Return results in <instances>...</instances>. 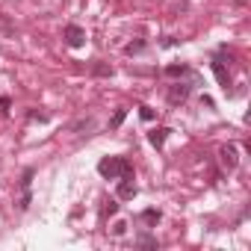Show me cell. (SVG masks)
I'll return each instance as SVG.
<instances>
[{
	"instance_id": "obj_2",
	"label": "cell",
	"mask_w": 251,
	"mask_h": 251,
	"mask_svg": "<svg viewBox=\"0 0 251 251\" xmlns=\"http://www.w3.org/2000/svg\"><path fill=\"white\" fill-rule=\"evenodd\" d=\"M195 80H177V83H172L169 86V92H166V100H169V106H180V103H186L189 98H192V92H195Z\"/></svg>"
},
{
	"instance_id": "obj_8",
	"label": "cell",
	"mask_w": 251,
	"mask_h": 251,
	"mask_svg": "<svg viewBox=\"0 0 251 251\" xmlns=\"http://www.w3.org/2000/svg\"><path fill=\"white\" fill-rule=\"evenodd\" d=\"M139 222L151 230V227H157V225L163 222V213H160L157 207H148V210H142V213H139Z\"/></svg>"
},
{
	"instance_id": "obj_11",
	"label": "cell",
	"mask_w": 251,
	"mask_h": 251,
	"mask_svg": "<svg viewBox=\"0 0 251 251\" xmlns=\"http://www.w3.org/2000/svg\"><path fill=\"white\" fill-rule=\"evenodd\" d=\"M133 242H136L139 248H157V236H151V233H148V227H145V230H139Z\"/></svg>"
},
{
	"instance_id": "obj_7",
	"label": "cell",
	"mask_w": 251,
	"mask_h": 251,
	"mask_svg": "<svg viewBox=\"0 0 251 251\" xmlns=\"http://www.w3.org/2000/svg\"><path fill=\"white\" fill-rule=\"evenodd\" d=\"M219 160H222V166H225V172H233V169L239 166V148H236L233 142H227V145H222V148H219Z\"/></svg>"
},
{
	"instance_id": "obj_14",
	"label": "cell",
	"mask_w": 251,
	"mask_h": 251,
	"mask_svg": "<svg viewBox=\"0 0 251 251\" xmlns=\"http://www.w3.org/2000/svg\"><path fill=\"white\" fill-rule=\"evenodd\" d=\"M124 118H127V109H124V106H121V109H115V115L109 118V130L121 127V121H124Z\"/></svg>"
},
{
	"instance_id": "obj_13",
	"label": "cell",
	"mask_w": 251,
	"mask_h": 251,
	"mask_svg": "<svg viewBox=\"0 0 251 251\" xmlns=\"http://www.w3.org/2000/svg\"><path fill=\"white\" fill-rule=\"evenodd\" d=\"M92 74H95V77H112V74H115V68H112V65H106V62H95V65H92Z\"/></svg>"
},
{
	"instance_id": "obj_6",
	"label": "cell",
	"mask_w": 251,
	"mask_h": 251,
	"mask_svg": "<svg viewBox=\"0 0 251 251\" xmlns=\"http://www.w3.org/2000/svg\"><path fill=\"white\" fill-rule=\"evenodd\" d=\"M163 74H166L169 80H180V77H189V80H195V83L201 86V77H198V74H195V71H192L186 62H172V65H166V68H163Z\"/></svg>"
},
{
	"instance_id": "obj_3",
	"label": "cell",
	"mask_w": 251,
	"mask_h": 251,
	"mask_svg": "<svg viewBox=\"0 0 251 251\" xmlns=\"http://www.w3.org/2000/svg\"><path fill=\"white\" fill-rule=\"evenodd\" d=\"M136 192H139V186H136L133 172H127V175L118 177V186H115V198H118V201H133Z\"/></svg>"
},
{
	"instance_id": "obj_12",
	"label": "cell",
	"mask_w": 251,
	"mask_h": 251,
	"mask_svg": "<svg viewBox=\"0 0 251 251\" xmlns=\"http://www.w3.org/2000/svg\"><path fill=\"white\" fill-rule=\"evenodd\" d=\"M30 204H33V186H21V198H18V210H21V213H27V210H30Z\"/></svg>"
},
{
	"instance_id": "obj_17",
	"label": "cell",
	"mask_w": 251,
	"mask_h": 251,
	"mask_svg": "<svg viewBox=\"0 0 251 251\" xmlns=\"http://www.w3.org/2000/svg\"><path fill=\"white\" fill-rule=\"evenodd\" d=\"M9 109H12V100H9L6 95H0V118H6V115H9Z\"/></svg>"
},
{
	"instance_id": "obj_9",
	"label": "cell",
	"mask_w": 251,
	"mask_h": 251,
	"mask_svg": "<svg viewBox=\"0 0 251 251\" xmlns=\"http://www.w3.org/2000/svg\"><path fill=\"white\" fill-rule=\"evenodd\" d=\"M169 133H172L169 127H154V130H148V142H151V148H157V151H160V148L166 145Z\"/></svg>"
},
{
	"instance_id": "obj_10",
	"label": "cell",
	"mask_w": 251,
	"mask_h": 251,
	"mask_svg": "<svg viewBox=\"0 0 251 251\" xmlns=\"http://www.w3.org/2000/svg\"><path fill=\"white\" fill-rule=\"evenodd\" d=\"M145 50H148V42H145V39H133V42L124 45V53H127V56H139V53H145Z\"/></svg>"
},
{
	"instance_id": "obj_21",
	"label": "cell",
	"mask_w": 251,
	"mask_h": 251,
	"mask_svg": "<svg viewBox=\"0 0 251 251\" xmlns=\"http://www.w3.org/2000/svg\"><path fill=\"white\" fill-rule=\"evenodd\" d=\"M177 42H180V39H175V36H166V39H163V42H160V45H163V48H175V45H177Z\"/></svg>"
},
{
	"instance_id": "obj_1",
	"label": "cell",
	"mask_w": 251,
	"mask_h": 251,
	"mask_svg": "<svg viewBox=\"0 0 251 251\" xmlns=\"http://www.w3.org/2000/svg\"><path fill=\"white\" fill-rule=\"evenodd\" d=\"M127 172H133V163L127 157H100V163H98V175L103 180H118Z\"/></svg>"
},
{
	"instance_id": "obj_20",
	"label": "cell",
	"mask_w": 251,
	"mask_h": 251,
	"mask_svg": "<svg viewBox=\"0 0 251 251\" xmlns=\"http://www.w3.org/2000/svg\"><path fill=\"white\" fill-rule=\"evenodd\" d=\"M127 233V222H115L112 225V236H124Z\"/></svg>"
},
{
	"instance_id": "obj_4",
	"label": "cell",
	"mask_w": 251,
	"mask_h": 251,
	"mask_svg": "<svg viewBox=\"0 0 251 251\" xmlns=\"http://www.w3.org/2000/svg\"><path fill=\"white\" fill-rule=\"evenodd\" d=\"M210 68H213V74H216V80H219V86L225 89V92H230V86H233V80H230V68L225 65V56H222V50L213 56V62H210Z\"/></svg>"
},
{
	"instance_id": "obj_19",
	"label": "cell",
	"mask_w": 251,
	"mask_h": 251,
	"mask_svg": "<svg viewBox=\"0 0 251 251\" xmlns=\"http://www.w3.org/2000/svg\"><path fill=\"white\" fill-rule=\"evenodd\" d=\"M139 115H142V121H154V118H157V112H154L151 106H145V103L139 106Z\"/></svg>"
},
{
	"instance_id": "obj_16",
	"label": "cell",
	"mask_w": 251,
	"mask_h": 251,
	"mask_svg": "<svg viewBox=\"0 0 251 251\" xmlns=\"http://www.w3.org/2000/svg\"><path fill=\"white\" fill-rule=\"evenodd\" d=\"M92 127H95V118L89 115V118H80V121L74 124V127H71V130H92Z\"/></svg>"
},
{
	"instance_id": "obj_5",
	"label": "cell",
	"mask_w": 251,
	"mask_h": 251,
	"mask_svg": "<svg viewBox=\"0 0 251 251\" xmlns=\"http://www.w3.org/2000/svg\"><path fill=\"white\" fill-rule=\"evenodd\" d=\"M62 39H65V45H68V48H74V50H77V48H83V45H86V30H83L80 24H65V27H62Z\"/></svg>"
},
{
	"instance_id": "obj_15",
	"label": "cell",
	"mask_w": 251,
	"mask_h": 251,
	"mask_svg": "<svg viewBox=\"0 0 251 251\" xmlns=\"http://www.w3.org/2000/svg\"><path fill=\"white\" fill-rule=\"evenodd\" d=\"M115 213H118V198H109V201H103V213H100V216L106 219V216H115Z\"/></svg>"
},
{
	"instance_id": "obj_18",
	"label": "cell",
	"mask_w": 251,
	"mask_h": 251,
	"mask_svg": "<svg viewBox=\"0 0 251 251\" xmlns=\"http://www.w3.org/2000/svg\"><path fill=\"white\" fill-rule=\"evenodd\" d=\"M27 118H30V121H42V124H45V121H50V115H48V112H39V109H30V112H27Z\"/></svg>"
}]
</instances>
